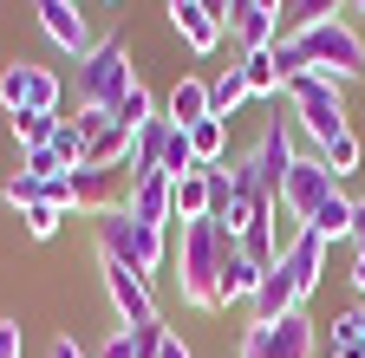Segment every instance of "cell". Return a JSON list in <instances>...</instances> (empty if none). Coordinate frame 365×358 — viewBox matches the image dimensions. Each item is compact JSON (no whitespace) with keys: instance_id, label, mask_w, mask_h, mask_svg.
Wrapping results in <instances>:
<instances>
[{"instance_id":"obj_3","label":"cell","mask_w":365,"mask_h":358,"mask_svg":"<svg viewBox=\"0 0 365 358\" xmlns=\"http://www.w3.org/2000/svg\"><path fill=\"white\" fill-rule=\"evenodd\" d=\"M130 92H137V72H130L124 39H98V46L78 59V105L118 111V98H130Z\"/></svg>"},{"instance_id":"obj_32","label":"cell","mask_w":365,"mask_h":358,"mask_svg":"<svg viewBox=\"0 0 365 358\" xmlns=\"http://www.w3.org/2000/svg\"><path fill=\"white\" fill-rule=\"evenodd\" d=\"M20 176H33V183H53V176H66L59 150L46 144V150H20Z\"/></svg>"},{"instance_id":"obj_5","label":"cell","mask_w":365,"mask_h":358,"mask_svg":"<svg viewBox=\"0 0 365 358\" xmlns=\"http://www.w3.org/2000/svg\"><path fill=\"white\" fill-rule=\"evenodd\" d=\"M242 358H313V320L294 306L287 320H267L242 332Z\"/></svg>"},{"instance_id":"obj_4","label":"cell","mask_w":365,"mask_h":358,"mask_svg":"<svg viewBox=\"0 0 365 358\" xmlns=\"http://www.w3.org/2000/svg\"><path fill=\"white\" fill-rule=\"evenodd\" d=\"M0 105H7V117H26V111L59 117V72H46L33 59H14L0 72Z\"/></svg>"},{"instance_id":"obj_20","label":"cell","mask_w":365,"mask_h":358,"mask_svg":"<svg viewBox=\"0 0 365 358\" xmlns=\"http://www.w3.org/2000/svg\"><path fill=\"white\" fill-rule=\"evenodd\" d=\"M190 150H196L202 169L228 163V117H202V124H190Z\"/></svg>"},{"instance_id":"obj_22","label":"cell","mask_w":365,"mask_h":358,"mask_svg":"<svg viewBox=\"0 0 365 358\" xmlns=\"http://www.w3.org/2000/svg\"><path fill=\"white\" fill-rule=\"evenodd\" d=\"M242 78H248L255 98H281V85H287L281 65H274V46H267V53H242Z\"/></svg>"},{"instance_id":"obj_14","label":"cell","mask_w":365,"mask_h":358,"mask_svg":"<svg viewBox=\"0 0 365 358\" xmlns=\"http://www.w3.org/2000/svg\"><path fill=\"white\" fill-rule=\"evenodd\" d=\"M170 20H176V33H182V46H190V53H215L222 39H228V26L215 14H202L196 0H190V7H170Z\"/></svg>"},{"instance_id":"obj_11","label":"cell","mask_w":365,"mask_h":358,"mask_svg":"<svg viewBox=\"0 0 365 358\" xmlns=\"http://www.w3.org/2000/svg\"><path fill=\"white\" fill-rule=\"evenodd\" d=\"M130 221H144V228H176V183H170L163 169L137 176V189H130Z\"/></svg>"},{"instance_id":"obj_6","label":"cell","mask_w":365,"mask_h":358,"mask_svg":"<svg viewBox=\"0 0 365 358\" xmlns=\"http://www.w3.org/2000/svg\"><path fill=\"white\" fill-rule=\"evenodd\" d=\"M228 39H235L242 53H267L274 39H281V0H228Z\"/></svg>"},{"instance_id":"obj_33","label":"cell","mask_w":365,"mask_h":358,"mask_svg":"<svg viewBox=\"0 0 365 358\" xmlns=\"http://www.w3.org/2000/svg\"><path fill=\"white\" fill-rule=\"evenodd\" d=\"M53 150H59V163H66V169H85V130L59 117V130H53Z\"/></svg>"},{"instance_id":"obj_29","label":"cell","mask_w":365,"mask_h":358,"mask_svg":"<svg viewBox=\"0 0 365 358\" xmlns=\"http://www.w3.org/2000/svg\"><path fill=\"white\" fill-rule=\"evenodd\" d=\"M111 124H118V130H130V137H137V130H144V124H157V105H150V92H144V85H137L130 98H118Z\"/></svg>"},{"instance_id":"obj_23","label":"cell","mask_w":365,"mask_h":358,"mask_svg":"<svg viewBox=\"0 0 365 358\" xmlns=\"http://www.w3.org/2000/svg\"><path fill=\"white\" fill-rule=\"evenodd\" d=\"M130 144H137V137H130V130H118V124H105V130H98V137H91V144H85V163H91V169H111V163H130Z\"/></svg>"},{"instance_id":"obj_25","label":"cell","mask_w":365,"mask_h":358,"mask_svg":"<svg viewBox=\"0 0 365 358\" xmlns=\"http://www.w3.org/2000/svg\"><path fill=\"white\" fill-rule=\"evenodd\" d=\"M163 137H170V117H157V124L137 130V144H130V169H137V176L163 169Z\"/></svg>"},{"instance_id":"obj_41","label":"cell","mask_w":365,"mask_h":358,"mask_svg":"<svg viewBox=\"0 0 365 358\" xmlns=\"http://www.w3.org/2000/svg\"><path fill=\"white\" fill-rule=\"evenodd\" d=\"M346 14H365V0H346Z\"/></svg>"},{"instance_id":"obj_28","label":"cell","mask_w":365,"mask_h":358,"mask_svg":"<svg viewBox=\"0 0 365 358\" xmlns=\"http://www.w3.org/2000/svg\"><path fill=\"white\" fill-rule=\"evenodd\" d=\"M202 163H196V150H190V130H176L170 124V137H163V176L170 183H182V176H196Z\"/></svg>"},{"instance_id":"obj_30","label":"cell","mask_w":365,"mask_h":358,"mask_svg":"<svg viewBox=\"0 0 365 358\" xmlns=\"http://www.w3.org/2000/svg\"><path fill=\"white\" fill-rule=\"evenodd\" d=\"M359 157H365V144L352 137V130H346V137H333L327 150H319V163H327V176H333V183H339V176H352V169H359Z\"/></svg>"},{"instance_id":"obj_40","label":"cell","mask_w":365,"mask_h":358,"mask_svg":"<svg viewBox=\"0 0 365 358\" xmlns=\"http://www.w3.org/2000/svg\"><path fill=\"white\" fill-rule=\"evenodd\" d=\"M53 358H85V352H78L72 339H59V345H53Z\"/></svg>"},{"instance_id":"obj_19","label":"cell","mask_w":365,"mask_h":358,"mask_svg":"<svg viewBox=\"0 0 365 358\" xmlns=\"http://www.w3.org/2000/svg\"><path fill=\"white\" fill-rule=\"evenodd\" d=\"M157 345H163V326H118L98 345V358H157Z\"/></svg>"},{"instance_id":"obj_24","label":"cell","mask_w":365,"mask_h":358,"mask_svg":"<svg viewBox=\"0 0 365 358\" xmlns=\"http://www.w3.org/2000/svg\"><path fill=\"white\" fill-rule=\"evenodd\" d=\"M248 98H255V92H248V78H242V65H228V72H222V78L209 85V111H215V117H235V111H242Z\"/></svg>"},{"instance_id":"obj_8","label":"cell","mask_w":365,"mask_h":358,"mask_svg":"<svg viewBox=\"0 0 365 358\" xmlns=\"http://www.w3.org/2000/svg\"><path fill=\"white\" fill-rule=\"evenodd\" d=\"M339 183H333V176H327V163H319V150H300L294 157V169H287V183H281V196H274V202H287L300 221L319 209V202H327Z\"/></svg>"},{"instance_id":"obj_35","label":"cell","mask_w":365,"mask_h":358,"mask_svg":"<svg viewBox=\"0 0 365 358\" xmlns=\"http://www.w3.org/2000/svg\"><path fill=\"white\" fill-rule=\"evenodd\" d=\"M20 221H26V235H33V241H46V235L66 221V209H59V202H33V209H20Z\"/></svg>"},{"instance_id":"obj_15","label":"cell","mask_w":365,"mask_h":358,"mask_svg":"<svg viewBox=\"0 0 365 358\" xmlns=\"http://www.w3.org/2000/svg\"><path fill=\"white\" fill-rule=\"evenodd\" d=\"M98 260L137 267V221H130V209L124 215H98Z\"/></svg>"},{"instance_id":"obj_27","label":"cell","mask_w":365,"mask_h":358,"mask_svg":"<svg viewBox=\"0 0 365 358\" xmlns=\"http://www.w3.org/2000/svg\"><path fill=\"white\" fill-rule=\"evenodd\" d=\"M333 358H365V306L333 320Z\"/></svg>"},{"instance_id":"obj_13","label":"cell","mask_w":365,"mask_h":358,"mask_svg":"<svg viewBox=\"0 0 365 358\" xmlns=\"http://www.w3.org/2000/svg\"><path fill=\"white\" fill-rule=\"evenodd\" d=\"M281 274L294 280V293L307 300L313 287H319V274H327V241H319V235H300L287 254H281Z\"/></svg>"},{"instance_id":"obj_17","label":"cell","mask_w":365,"mask_h":358,"mask_svg":"<svg viewBox=\"0 0 365 358\" xmlns=\"http://www.w3.org/2000/svg\"><path fill=\"white\" fill-rule=\"evenodd\" d=\"M176 130H190V124H202V117H215L209 111V85L202 78H176V92H170V111H163Z\"/></svg>"},{"instance_id":"obj_39","label":"cell","mask_w":365,"mask_h":358,"mask_svg":"<svg viewBox=\"0 0 365 358\" xmlns=\"http://www.w3.org/2000/svg\"><path fill=\"white\" fill-rule=\"evenodd\" d=\"M352 287L365 293V248H359V260H352Z\"/></svg>"},{"instance_id":"obj_37","label":"cell","mask_w":365,"mask_h":358,"mask_svg":"<svg viewBox=\"0 0 365 358\" xmlns=\"http://www.w3.org/2000/svg\"><path fill=\"white\" fill-rule=\"evenodd\" d=\"M157 358H196V352H190V345H182L176 332H163V345H157Z\"/></svg>"},{"instance_id":"obj_38","label":"cell","mask_w":365,"mask_h":358,"mask_svg":"<svg viewBox=\"0 0 365 358\" xmlns=\"http://www.w3.org/2000/svg\"><path fill=\"white\" fill-rule=\"evenodd\" d=\"M352 241L365 248V202H352Z\"/></svg>"},{"instance_id":"obj_12","label":"cell","mask_w":365,"mask_h":358,"mask_svg":"<svg viewBox=\"0 0 365 358\" xmlns=\"http://www.w3.org/2000/svg\"><path fill=\"white\" fill-rule=\"evenodd\" d=\"M261 280H267V267H255L242 248H228V254H222V280H215V306H242V300H255Z\"/></svg>"},{"instance_id":"obj_10","label":"cell","mask_w":365,"mask_h":358,"mask_svg":"<svg viewBox=\"0 0 365 358\" xmlns=\"http://www.w3.org/2000/svg\"><path fill=\"white\" fill-rule=\"evenodd\" d=\"M33 14H39V33L53 39L59 53H72V59H85L98 39H91V26H85V14H78V0H33Z\"/></svg>"},{"instance_id":"obj_36","label":"cell","mask_w":365,"mask_h":358,"mask_svg":"<svg viewBox=\"0 0 365 358\" xmlns=\"http://www.w3.org/2000/svg\"><path fill=\"white\" fill-rule=\"evenodd\" d=\"M0 358H20V326L0 320Z\"/></svg>"},{"instance_id":"obj_7","label":"cell","mask_w":365,"mask_h":358,"mask_svg":"<svg viewBox=\"0 0 365 358\" xmlns=\"http://www.w3.org/2000/svg\"><path fill=\"white\" fill-rule=\"evenodd\" d=\"M307 144H300V130L294 124H281V111L267 117V130H261V144H255V169H261V183H267V196H281V183H287V169H294V157H300Z\"/></svg>"},{"instance_id":"obj_31","label":"cell","mask_w":365,"mask_h":358,"mask_svg":"<svg viewBox=\"0 0 365 358\" xmlns=\"http://www.w3.org/2000/svg\"><path fill=\"white\" fill-rule=\"evenodd\" d=\"M53 130H59V117H46V111L14 117V137H20V150H46V144H53Z\"/></svg>"},{"instance_id":"obj_26","label":"cell","mask_w":365,"mask_h":358,"mask_svg":"<svg viewBox=\"0 0 365 358\" xmlns=\"http://www.w3.org/2000/svg\"><path fill=\"white\" fill-rule=\"evenodd\" d=\"M182 221H209V169H196V176L176 183V228Z\"/></svg>"},{"instance_id":"obj_18","label":"cell","mask_w":365,"mask_h":358,"mask_svg":"<svg viewBox=\"0 0 365 358\" xmlns=\"http://www.w3.org/2000/svg\"><path fill=\"white\" fill-rule=\"evenodd\" d=\"M307 235H319L327 248H333V241H346V235H352V196H339V189H333L327 202L307 215Z\"/></svg>"},{"instance_id":"obj_1","label":"cell","mask_w":365,"mask_h":358,"mask_svg":"<svg viewBox=\"0 0 365 358\" xmlns=\"http://www.w3.org/2000/svg\"><path fill=\"white\" fill-rule=\"evenodd\" d=\"M228 248H242V241H228L215 221H182L176 228V293L190 306H215V280H222Z\"/></svg>"},{"instance_id":"obj_34","label":"cell","mask_w":365,"mask_h":358,"mask_svg":"<svg viewBox=\"0 0 365 358\" xmlns=\"http://www.w3.org/2000/svg\"><path fill=\"white\" fill-rule=\"evenodd\" d=\"M333 14H346V0H294V7H287L294 33H300V26H319V20H333Z\"/></svg>"},{"instance_id":"obj_16","label":"cell","mask_w":365,"mask_h":358,"mask_svg":"<svg viewBox=\"0 0 365 358\" xmlns=\"http://www.w3.org/2000/svg\"><path fill=\"white\" fill-rule=\"evenodd\" d=\"M248 306H255V326H267V320H287V312L300 306V293H294V280L281 274V267H274V274L261 280V293H255Z\"/></svg>"},{"instance_id":"obj_9","label":"cell","mask_w":365,"mask_h":358,"mask_svg":"<svg viewBox=\"0 0 365 358\" xmlns=\"http://www.w3.org/2000/svg\"><path fill=\"white\" fill-rule=\"evenodd\" d=\"M105 293H111V306H118L124 326H157V293H150V280L137 274V267L105 260Z\"/></svg>"},{"instance_id":"obj_21","label":"cell","mask_w":365,"mask_h":358,"mask_svg":"<svg viewBox=\"0 0 365 358\" xmlns=\"http://www.w3.org/2000/svg\"><path fill=\"white\" fill-rule=\"evenodd\" d=\"M261 235H267V254L281 260V254H287V248H294V241L307 235V221H300V215H294L287 202H274V209H267V221H261Z\"/></svg>"},{"instance_id":"obj_2","label":"cell","mask_w":365,"mask_h":358,"mask_svg":"<svg viewBox=\"0 0 365 358\" xmlns=\"http://www.w3.org/2000/svg\"><path fill=\"white\" fill-rule=\"evenodd\" d=\"M287 105H294V130H300V144L307 150H327L333 137H346V105H339V85L333 78H319V72H300V78H287V92H281Z\"/></svg>"},{"instance_id":"obj_42","label":"cell","mask_w":365,"mask_h":358,"mask_svg":"<svg viewBox=\"0 0 365 358\" xmlns=\"http://www.w3.org/2000/svg\"><path fill=\"white\" fill-rule=\"evenodd\" d=\"M170 7H190V0H170Z\"/></svg>"}]
</instances>
